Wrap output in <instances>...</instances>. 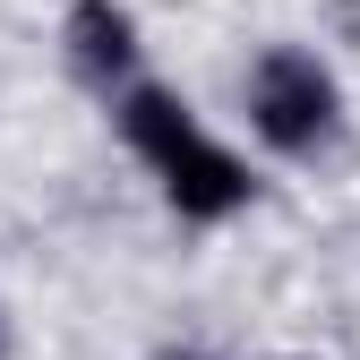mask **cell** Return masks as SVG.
I'll use <instances>...</instances> for the list:
<instances>
[{
	"instance_id": "3957f363",
	"label": "cell",
	"mask_w": 360,
	"mask_h": 360,
	"mask_svg": "<svg viewBox=\"0 0 360 360\" xmlns=\"http://www.w3.org/2000/svg\"><path fill=\"white\" fill-rule=\"evenodd\" d=\"M129 60H138L129 9H120V0H77V9H69V69L95 77V86H112V77H129Z\"/></svg>"
},
{
	"instance_id": "7a4b0ae2",
	"label": "cell",
	"mask_w": 360,
	"mask_h": 360,
	"mask_svg": "<svg viewBox=\"0 0 360 360\" xmlns=\"http://www.w3.org/2000/svg\"><path fill=\"white\" fill-rule=\"evenodd\" d=\"M163 198L189 214V223H223V214H240V206H249V163H240L232 146L198 138L189 155H172V163H163Z\"/></svg>"
},
{
	"instance_id": "277c9868",
	"label": "cell",
	"mask_w": 360,
	"mask_h": 360,
	"mask_svg": "<svg viewBox=\"0 0 360 360\" xmlns=\"http://www.w3.org/2000/svg\"><path fill=\"white\" fill-rule=\"evenodd\" d=\"M120 138L163 172L172 155H189V146H198V120H189V103H180L172 86H129V95H120Z\"/></svg>"
},
{
	"instance_id": "5b68a950",
	"label": "cell",
	"mask_w": 360,
	"mask_h": 360,
	"mask_svg": "<svg viewBox=\"0 0 360 360\" xmlns=\"http://www.w3.org/2000/svg\"><path fill=\"white\" fill-rule=\"evenodd\" d=\"M0 352H9V326H0Z\"/></svg>"
},
{
	"instance_id": "6da1fadb",
	"label": "cell",
	"mask_w": 360,
	"mask_h": 360,
	"mask_svg": "<svg viewBox=\"0 0 360 360\" xmlns=\"http://www.w3.org/2000/svg\"><path fill=\"white\" fill-rule=\"evenodd\" d=\"M249 120L275 155H309L335 129V77L318 52H266L249 77Z\"/></svg>"
}]
</instances>
